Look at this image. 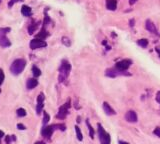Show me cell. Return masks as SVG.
I'll use <instances>...</instances> for the list:
<instances>
[{"label": "cell", "mask_w": 160, "mask_h": 144, "mask_svg": "<svg viewBox=\"0 0 160 144\" xmlns=\"http://www.w3.org/2000/svg\"><path fill=\"white\" fill-rule=\"evenodd\" d=\"M26 67V60L23 58H18L15 59L10 66V72L13 75H19L22 73V71L24 70Z\"/></svg>", "instance_id": "7a4b0ae2"}, {"label": "cell", "mask_w": 160, "mask_h": 144, "mask_svg": "<svg viewBox=\"0 0 160 144\" xmlns=\"http://www.w3.org/2000/svg\"><path fill=\"white\" fill-rule=\"evenodd\" d=\"M106 8L108 10H115L117 8V0H106Z\"/></svg>", "instance_id": "9a60e30c"}, {"label": "cell", "mask_w": 160, "mask_h": 144, "mask_svg": "<svg viewBox=\"0 0 160 144\" xmlns=\"http://www.w3.org/2000/svg\"><path fill=\"white\" fill-rule=\"evenodd\" d=\"M32 73L34 75V77L37 78V77H39L40 75H41V70L36 65H33L32 66Z\"/></svg>", "instance_id": "d6986e66"}, {"label": "cell", "mask_w": 160, "mask_h": 144, "mask_svg": "<svg viewBox=\"0 0 160 144\" xmlns=\"http://www.w3.org/2000/svg\"><path fill=\"white\" fill-rule=\"evenodd\" d=\"M153 133L160 138V127H156L154 129V131H153Z\"/></svg>", "instance_id": "4316f807"}, {"label": "cell", "mask_w": 160, "mask_h": 144, "mask_svg": "<svg viewBox=\"0 0 160 144\" xmlns=\"http://www.w3.org/2000/svg\"><path fill=\"white\" fill-rule=\"evenodd\" d=\"M38 26H39V22H35V21H32L30 25L28 26V33L30 35H32V34L36 31V29L38 28Z\"/></svg>", "instance_id": "e0dca14e"}, {"label": "cell", "mask_w": 160, "mask_h": 144, "mask_svg": "<svg viewBox=\"0 0 160 144\" xmlns=\"http://www.w3.org/2000/svg\"><path fill=\"white\" fill-rule=\"evenodd\" d=\"M49 120H50V116H49V114L46 111H43V121H42L43 125H46L49 122Z\"/></svg>", "instance_id": "603a6c76"}, {"label": "cell", "mask_w": 160, "mask_h": 144, "mask_svg": "<svg viewBox=\"0 0 160 144\" xmlns=\"http://www.w3.org/2000/svg\"><path fill=\"white\" fill-rule=\"evenodd\" d=\"M17 128H18L19 130H25L26 129V127L24 126L23 124H21V123H18L17 124Z\"/></svg>", "instance_id": "f546056e"}, {"label": "cell", "mask_w": 160, "mask_h": 144, "mask_svg": "<svg viewBox=\"0 0 160 144\" xmlns=\"http://www.w3.org/2000/svg\"><path fill=\"white\" fill-rule=\"evenodd\" d=\"M0 93H1V90H0Z\"/></svg>", "instance_id": "8d00e7d4"}, {"label": "cell", "mask_w": 160, "mask_h": 144, "mask_svg": "<svg viewBox=\"0 0 160 144\" xmlns=\"http://www.w3.org/2000/svg\"><path fill=\"white\" fill-rule=\"evenodd\" d=\"M69 108H70V99H68L65 104H63L62 106H60L59 107V110H58V113H57V115H56V118L65 119L66 116L68 115V113H69L68 112Z\"/></svg>", "instance_id": "5b68a950"}, {"label": "cell", "mask_w": 160, "mask_h": 144, "mask_svg": "<svg viewBox=\"0 0 160 144\" xmlns=\"http://www.w3.org/2000/svg\"><path fill=\"white\" fill-rule=\"evenodd\" d=\"M137 1V0H129V4L132 5V4H134V3Z\"/></svg>", "instance_id": "d6a6232c"}, {"label": "cell", "mask_w": 160, "mask_h": 144, "mask_svg": "<svg viewBox=\"0 0 160 144\" xmlns=\"http://www.w3.org/2000/svg\"><path fill=\"white\" fill-rule=\"evenodd\" d=\"M125 119H126L128 122H130V123L137 122V114H136V112L133 111V110L127 111L126 114H125Z\"/></svg>", "instance_id": "8fae6325"}, {"label": "cell", "mask_w": 160, "mask_h": 144, "mask_svg": "<svg viewBox=\"0 0 160 144\" xmlns=\"http://www.w3.org/2000/svg\"><path fill=\"white\" fill-rule=\"evenodd\" d=\"M97 126H98V135H99L100 143L101 144H110V142H111L110 135L104 130V128L102 127V125L100 123H98Z\"/></svg>", "instance_id": "277c9868"}, {"label": "cell", "mask_w": 160, "mask_h": 144, "mask_svg": "<svg viewBox=\"0 0 160 144\" xmlns=\"http://www.w3.org/2000/svg\"><path fill=\"white\" fill-rule=\"evenodd\" d=\"M86 125H87V127H88V130H89V135H90V137L93 139V137H94V129H93V127L90 125V123H89V120H88V119L86 120Z\"/></svg>", "instance_id": "44dd1931"}, {"label": "cell", "mask_w": 160, "mask_h": 144, "mask_svg": "<svg viewBox=\"0 0 160 144\" xmlns=\"http://www.w3.org/2000/svg\"><path fill=\"white\" fill-rule=\"evenodd\" d=\"M4 132H3L2 130H0V144H1V139L4 137Z\"/></svg>", "instance_id": "1f68e13d"}, {"label": "cell", "mask_w": 160, "mask_h": 144, "mask_svg": "<svg viewBox=\"0 0 160 144\" xmlns=\"http://www.w3.org/2000/svg\"><path fill=\"white\" fill-rule=\"evenodd\" d=\"M11 30L10 27H3L0 28V46L3 48H7L11 46V42L10 40L7 38V33Z\"/></svg>", "instance_id": "3957f363"}, {"label": "cell", "mask_w": 160, "mask_h": 144, "mask_svg": "<svg viewBox=\"0 0 160 144\" xmlns=\"http://www.w3.org/2000/svg\"><path fill=\"white\" fill-rule=\"evenodd\" d=\"M4 78H5L4 72H3L2 69H0V85H1L3 83V81H4Z\"/></svg>", "instance_id": "484cf974"}, {"label": "cell", "mask_w": 160, "mask_h": 144, "mask_svg": "<svg viewBox=\"0 0 160 144\" xmlns=\"http://www.w3.org/2000/svg\"><path fill=\"white\" fill-rule=\"evenodd\" d=\"M61 41H62V43L65 45V46H70V45H71L70 39L68 38V37H65V36L62 37V40Z\"/></svg>", "instance_id": "d4e9b609"}, {"label": "cell", "mask_w": 160, "mask_h": 144, "mask_svg": "<svg viewBox=\"0 0 160 144\" xmlns=\"http://www.w3.org/2000/svg\"><path fill=\"white\" fill-rule=\"evenodd\" d=\"M19 1H23V0H10L9 3H8V7H12L14 3L19 2Z\"/></svg>", "instance_id": "83f0119b"}, {"label": "cell", "mask_w": 160, "mask_h": 144, "mask_svg": "<svg viewBox=\"0 0 160 144\" xmlns=\"http://www.w3.org/2000/svg\"><path fill=\"white\" fill-rule=\"evenodd\" d=\"M145 28H146L149 32L153 33V34H157V33H158V32H157V28H156L155 24H154L153 22H152L150 19H147V20H146V22H145Z\"/></svg>", "instance_id": "7c38bea8"}, {"label": "cell", "mask_w": 160, "mask_h": 144, "mask_svg": "<svg viewBox=\"0 0 160 144\" xmlns=\"http://www.w3.org/2000/svg\"><path fill=\"white\" fill-rule=\"evenodd\" d=\"M103 109H104V111L107 115H115L116 114L115 110H114V109L109 105V103H107V102H104L103 103Z\"/></svg>", "instance_id": "5bb4252c"}, {"label": "cell", "mask_w": 160, "mask_h": 144, "mask_svg": "<svg viewBox=\"0 0 160 144\" xmlns=\"http://www.w3.org/2000/svg\"><path fill=\"white\" fill-rule=\"evenodd\" d=\"M16 114L19 117H24L26 116V110L24 108H18L16 110Z\"/></svg>", "instance_id": "cb8c5ba5"}, {"label": "cell", "mask_w": 160, "mask_h": 144, "mask_svg": "<svg viewBox=\"0 0 160 144\" xmlns=\"http://www.w3.org/2000/svg\"><path fill=\"white\" fill-rule=\"evenodd\" d=\"M48 36V31L46 30V27H44V26H42V28H41L40 32L37 34L36 38H40V39H45L46 37Z\"/></svg>", "instance_id": "ac0fdd59"}, {"label": "cell", "mask_w": 160, "mask_h": 144, "mask_svg": "<svg viewBox=\"0 0 160 144\" xmlns=\"http://www.w3.org/2000/svg\"><path fill=\"white\" fill-rule=\"evenodd\" d=\"M131 64H132V60L123 59V60H121V61L117 62L115 64V68L118 70H120V71H126L128 68L131 66Z\"/></svg>", "instance_id": "ba28073f"}, {"label": "cell", "mask_w": 160, "mask_h": 144, "mask_svg": "<svg viewBox=\"0 0 160 144\" xmlns=\"http://www.w3.org/2000/svg\"><path fill=\"white\" fill-rule=\"evenodd\" d=\"M37 85H38V80L35 77H34V78H29L27 80V82H26V87H27L28 90L34 89Z\"/></svg>", "instance_id": "4fadbf2b"}, {"label": "cell", "mask_w": 160, "mask_h": 144, "mask_svg": "<svg viewBox=\"0 0 160 144\" xmlns=\"http://www.w3.org/2000/svg\"><path fill=\"white\" fill-rule=\"evenodd\" d=\"M156 100H157V102L160 104V91L156 93Z\"/></svg>", "instance_id": "4dcf8cb0"}, {"label": "cell", "mask_w": 160, "mask_h": 144, "mask_svg": "<svg viewBox=\"0 0 160 144\" xmlns=\"http://www.w3.org/2000/svg\"><path fill=\"white\" fill-rule=\"evenodd\" d=\"M105 75L108 77H111V78H114L118 76V75H130L129 73H127L126 71H120L116 69V68H109V69L106 70L105 72Z\"/></svg>", "instance_id": "9c48e42d"}, {"label": "cell", "mask_w": 160, "mask_h": 144, "mask_svg": "<svg viewBox=\"0 0 160 144\" xmlns=\"http://www.w3.org/2000/svg\"><path fill=\"white\" fill-rule=\"evenodd\" d=\"M5 140H6V143H7V144H10L11 141H14L12 135H11V136H6V139H5Z\"/></svg>", "instance_id": "f1b7e54d"}, {"label": "cell", "mask_w": 160, "mask_h": 144, "mask_svg": "<svg viewBox=\"0 0 160 144\" xmlns=\"http://www.w3.org/2000/svg\"><path fill=\"white\" fill-rule=\"evenodd\" d=\"M71 71V64L69 61L66 59H63L61 61L59 67V76H58V80L59 82H64L67 79V77L69 76V73Z\"/></svg>", "instance_id": "6da1fadb"}, {"label": "cell", "mask_w": 160, "mask_h": 144, "mask_svg": "<svg viewBox=\"0 0 160 144\" xmlns=\"http://www.w3.org/2000/svg\"><path fill=\"white\" fill-rule=\"evenodd\" d=\"M29 46L32 50H35V49L38 48H43V47H46L47 46V43L45 42L43 39H40V38H34L30 41L29 43Z\"/></svg>", "instance_id": "8992f818"}, {"label": "cell", "mask_w": 160, "mask_h": 144, "mask_svg": "<svg viewBox=\"0 0 160 144\" xmlns=\"http://www.w3.org/2000/svg\"><path fill=\"white\" fill-rule=\"evenodd\" d=\"M133 25H134V19L130 20V26H133Z\"/></svg>", "instance_id": "836d02e7"}, {"label": "cell", "mask_w": 160, "mask_h": 144, "mask_svg": "<svg viewBox=\"0 0 160 144\" xmlns=\"http://www.w3.org/2000/svg\"><path fill=\"white\" fill-rule=\"evenodd\" d=\"M55 129H56L55 124L49 125V126H46V125H44L43 128H42V130H41V134H42V136H43L44 138L50 139L52 134H53V132H54Z\"/></svg>", "instance_id": "52a82bcc"}, {"label": "cell", "mask_w": 160, "mask_h": 144, "mask_svg": "<svg viewBox=\"0 0 160 144\" xmlns=\"http://www.w3.org/2000/svg\"><path fill=\"white\" fill-rule=\"evenodd\" d=\"M44 99L45 96L43 93H40L37 97V105H36V113L38 115H40V113L42 112L43 107H44Z\"/></svg>", "instance_id": "30bf717a"}, {"label": "cell", "mask_w": 160, "mask_h": 144, "mask_svg": "<svg viewBox=\"0 0 160 144\" xmlns=\"http://www.w3.org/2000/svg\"><path fill=\"white\" fill-rule=\"evenodd\" d=\"M75 132H76V136H77V139L79 141H82L83 140V135H82V132L80 130L79 126H75Z\"/></svg>", "instance_id": "ffe728a7"}, {"label": "cell", "mask_w": 160, "mask_h": 144, "mask_svg": "<svg viewBox=\"0 0 160 144\" xmlns=\"http://www.w3.org/2000/svg\"><path fill=\"white\" fill-rule=\"evenodd\" d=\"M21 13L25 17H30L32 14V10L28 5H23L21 7Z\"/></svg>", "instance_id": "2e32d148"}, {"label": "cell", "mask_w": 160, "mask_h": 144, "mask_svg": "<svg viewBox=\"0 0 160 144\" xmlns=\"http://www.w3.org/2000/svg\"><path fill=\"white\" fill-rule=\"evenodd\" d=\"M137 44L140 45L142 48H146L148 46V40L147 39H139L138 41H137Z\"/></svg>", "instance_id": "7402d4cb"}, {"label": "cell", "mask_w": 160, "mask_h": 144, "mask_svg": "<svg viewBox=\"0 0 160 144\" xmlns=\"http://www.w3.org/2000/svg\"><path fill=\"white\" fill-rule=\"evenodd\" d=\"M35 144H45V142H43V141H37Z\"/></svg>", "instance_id": "e575fe53"}, {"label": "cell", "mask_w": 160, "mask_h": 144, "mask_svg": "<svg viewBox=\"0 0 160 144\" xmlns=\"http://www.w3.org/2000/svg\"><path fill=\"white\" fill-rule=\"evenodd\" d=\"M119 144H128L127 142H124V141H119Z\"/></svg>", "instance_id": "d590c367"}]
</instances>
